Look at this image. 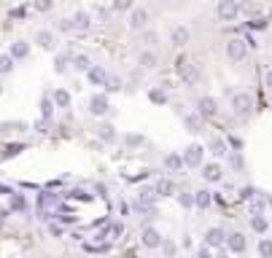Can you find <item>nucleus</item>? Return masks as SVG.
<instances>
[{"label":"nucleus","mask_w":272,"mask_h":258,"mask_svg":"<svg viewBox=\"0 0 272 258\" xmlns=\"http://www.w3.org/2000/svg\"><path fill=\"white\" fill-rule=\"evenodd\" d=\"M175 70H178V78L183 81V86H192V89H194V86H200L202 75H200V70H197L189 60H183V56H181V60H178V68H175Z\"/></svg>","instance_id":"1"},{"label":"nucleus","mask_w":272,"mask_h":258,"mask_svg":"<svg viewBox=\"0 0 272 258\" xmlns=\"http://www.w3.org/2000/svg\"><path fill=\"white\" fill-rule=\"evenodd\" d=\"M232 110H234V116H237V119H248L253 113V97L248 92H237L232 97Z\"/></svg>","instance_id":"2"},{"label":"nucleus","mask_w":272,"mask_h":258,"mask_svg":"<svg viewBox=\"0 0 272 258\" xmlns=\"http://www.w3.org/2000/svg\"><path fill=\"white\" fill-rule=\"evenodd\" d=\"M215 16H219L221 22H234V19L240 16V3H237V0H219V6H215Z\"/></svg>","instance_id":"3"},{"label":"nucleus","mask_w":272,"mask_h":258,"mask_svg":"<svg viewBox=\"0 0 272 258\" xmlns=\"http://www.w3.org/2000/svg\"><path fill=\"white\" fill-rule=\"evenodd\" d=\"M227 56L232 62H242L248 56V43L246 38H229L227 41Z\"/></svg>","instance_id":"4"},{"label":"nucleus","mask_w":272,"mask_h":258,"mask_svg":"<svg viewBox=\"0 0 272 258\" xmlns=\"http://www.w3.org/2000/svg\"><path fill=\"white\" fill-rule=\"evenodd\" d=\"M183 159V167H202V159H205V148L200 142H192V146H186V151L181 154Z\"/></svg>","instance_id":"5"},{"label":"nucleus","mask_w":272,"mask_h":258,"mask_svg":"<svg viewBox=\"0 0 272 258\" xmlns=\"http://www.w3.org/2000/svg\"><path fill=\"white\" fill-rule=\"evenodd\" d=\"M202 245H205V247H210V250H219V247L227 245V232H224L221 226L208 228V232H205V242H202Z\"/></svg>","instance_id":"6"},{"label":"nucleus","mask_w":272,"mask_h":258,"mask_svg":"<svg viewBox=\"0 0 272 258\" xmlns=\"http://www.w3.org/2000/svg\"><path fill=\"white\" fill-rule=\"evenodd\" d=\"M146 24H148V11L146 8H132L129 19H127V27L132 33H140V30H146Z\"/></svg>","instance_id":"7"},{"label":"nucleus","mask_w":272,"mask_h":258,"mask_svg":"<svg viewBox=\"0 0 272 258\" xmlns=\"http://www.w3.org/2000/svg\"><path fill=\"white\" fill-rule=\"evenodd\" d=\"M108 110H111V100H108L105 92H100V94H95V97L89 100V113L92 116H105Z\"/></svg>","instance_id":"8"},{"label":"nucleus","mask_w":272,"mask_h":258,"mask_svg":"<svg viewBox=\"0 0 272 258\" xmlns=\"http://www.w3.org/2000/svg\"><path fill=\"white\" fill-rule=\"evenodd\" d=\"M162 240L165 237L159 234V228H154V226H146L143 234H140V242H143V247H148V250H156V247L162 245Z\"/></svg>","instance_id":"9"},{"label":"nucleus","mask_w":272,"mask_h":258,"mask_svg":"<svg viewBox=\"0 0 272 258\" xmlns=\"http://www.w3.org/2000/svg\"><path fill=\"white\" fill-rule=\"evenodd\" d=\"M197 113H200L202 119H213L215 113H219V105H215L213 97H200L197 100Z\"/></svg>","instance_id":"10"},{"label":"nucleus","mask_w":272,"mask_h":258,"mask_svg":"<svg viewBox=\"0 0 272 258\" xmlns=\"http://www.w3.org/2000/svg\"><path fill=\"white\" fill-rule=\"evenodd\" d=\"M35 43H38L43 51H54V49H57V38H54L51 30H38V33H35Z\"/></svg>","instance_id":"11"},{"label":"nucleus","mask_w":272,"mask_h":258,"mask_svg":"<svg viewBox=\"0 0 272 258\" xmlns=\"http://www.w3.org/2000/svg\"><path fill=\"white\" fill-rule=\"evenodd\" d=\"M202 178L208 180V183H219V180L224 178V167L219 164V161H208V164L202 167Z\"/></svg>","instance_id":"12"},{"label":"nucleus","mask_w":272,"mask_h":258,"mask_svg":"<svg viewBox=\"0 0 272 258\" xmlns=\"http://www.w3.org/2000/svg\"><path fill=\"white\" fill-rule=\"evenodd\" d=\"M246 247H248L246 234L234 232V234H229V237H227V250H229V253H246Z\"/></svg>","instance_id":"13"},{"label":"nucleus","mask_w":272,"mask_h":258,"mask_svg":"<svg viewBox=\"0 0 272 258\" xmlns=\"http://www.w3.org/2000/svg\"><path fill=\"white\" fill-rule=\"evenodd\" d=\"M189 38H192V33H189V27H186V24H175L170 30V43L173 46H186V43H189Z\"/></svg>","instance_id":"14"},{"label":"nucleus","mask_w":272,"mask_h":258,"mask_svg":"<svg viewBox=\"0 0 272 258\" xmlns=\"http://www.w3.org/2000/svg\"><path fill=\"white\" fill-rule=\"evenodd\" d=\"M70 24H73V30H76V33H87L92 27V16L87 11H76L70 16Z\"/></svg>","instance_id":"15"},{"label":"nucleus","mask_w":272,"mask_h":258,"mask_svg":"<svg viewBox=\"0 0 272 258\" xmlns=\"http://www.w3.org/2000/svg\"><path fill=\"white\" fill-rule=\"evenodd\" d=\"M87 78H89L92 86H102V83H105V78H108V70L102 68V65H92V68L87 70Z\"/></svg>","instance_id":"16"},{"label":"nucleus","mask_w":272,"mask_h":258,"mask_svg":"<svg viewBox=\"0 0 272 258\" xmlns=\"http://www.w3.org/2000/svg\"><path fill=\"white\" fill-rule=\"evenodd\" d=\"M138 65H140L143 70H154L156 65H159V56H156V51H151V49L140 51V54H138Z\"/></svg>","instance_id":"17"},{"label":"nucleus","mask_w":272,"mask_h":258,"mask_svg":"<svg viewBox=\"0 0 272 258\" xmlns=\"http://www.w3.org/2000/svg\"><path fill=\"white\" fill-rule=\"evenodd\" d=\"M202 116H200V113H186V116H183V127H186V132H194V135H197V132H202Z\"/></svg>","instance_id":"18"},{"label":"nucleus","mask_w":272,"mask_h":258,"mask_svg":"<svg viewBox=\"0 0 272 258\" xmlns=\"http://www.w3.org/2000/svg\"><path fill=\"white\" fill-rule=\"evenodd\" d=\"M11 60L16 62V60H27V54H30V43L27 41H16V43H11Z\"/></svg>","instance_id":"19"},{"label":"nucleus","mask_w":272,"mask_h":258,"mask_svg":"<svg viewBox=\"0 0 272 258\" xmlns=\"http://www.w3.org/2000/svg\"><path fill=\"white\" fill-rule=\"evenodd\" d=\"M70 92L68 89H54L51 94V102H54V108H70Z\"/></svg>","instance_id":"20"},{"label":"nucleus","mask_w":272,"mask_h":258,"mask_svg":"<svg viewBox=\"0 0 272 258\" xmlns=\"http://www.w3.org/2000/svg\"><path fill=\"white\" fill-rule=\"evenodd\" d=\"M208 148H210V154H213L215 159H224V156L229 154V146H227V140H221V137H213Z\"/></svg>","instance_id":"21"},{"label":"nucleus","mask_w":272,"mask_h":258,"mask_svg":"<svg viewBox=\"0 0 272 258\" xmlns=\"http://www.w3.org/2000/svg\"><path fill=\"white\" fill-rule=\"evenodd\" d=\"M213 202V196H210V191L208 188H200V191H194V207H200V210H208Z\"/></svg>","instance_id":"22"},{"label":"nucleus","mask_w":272,"mask_h":258,"mask_svg":"<svg viewBox=\"0 0 272 258\" xmlns=\"http://www.w3.org/2000/svg\"><path fill=\"white\" fill-rule=\"evenodd\" d=\"M165 169H167V172H181V169H183L181 154H175V151H173V154H167V156H165Z\"/></svg>","instance_id":"23"},{"label":"nucleus","mask_w":272,"mask_h":258,"mask_svg":"<svg viewBox=\"0 0 272 258\" xmlns=\"http://www.w3.org/2000/svg\"><path fill=\"white\" fill-rule=\"evenodd\" d=\"M70 65H73V70H78V73H87L92 68V60L87 54H76V56H70Z\"/></svg>","instance_id":"24"},{"label":"nucleus","mask_w":272,"mask_h":258,"mask_svg":"<svg viewBox=\"0 0 272 258\" xmlns=\"http://www.w3.org/2000/svg\"><path fill=\"white\" fill-rule=\"evenodd\" d=\"M97 137L102 142H116V127H111V124H102V127H97Z\"/></svg>","instance_id":"25"},{"label":"nucleus","mask_w":272,"mask_h":258,"mask_svg":"<svg viewBox=\"0 0 272 258\" xmlns=\"http://www.w3.org/2000/svg\"><path fill=\"white\" fill-rule=\"evenodd\" d=\"M68 68H70V56L68 54H57V56H54V73H57V75H65Z\"/></svg>","instance_id":"26"},{"label":"nucleus","mask_w":272,"mask_h":258,"mask_svg":"<svg viewBox=\"0 0 272 258\" xmlns=\"http://www.w3.org/2000/svg\"><path fill=\"white\" fill-rule=\"evenodd\" d=\"M251 228H253L256 234H264L267 228H269V221H267L261 213H259V215H251Z\"/></svg>","instance_id":"27"},{"label":"nucleus","mask_w":272,"mask_h":258,"mask_svg":"<svg viewBox=\"0 0 272 258\" xmlns=\"http://www.w3.org/2000/svg\"><path fill=\"white\" fill-rule=\"evenodd\" d=\"M121 86L124 83H121L119 75H108L105 83H102V89H105V94H116V92H121Z\"/></svg>","instance_id":"28"},{"label":"nucleus","mask_w":272,"mask_h":258,"mask_svg":"<svg viewBox=\"0 0 272 258\" xmlns=\"http://www.w3.org/2000/svg\"><path fill=\"white\" fill-rule=\"evenodd\" d=\"M154 191H156V196H170V194H173V180L159 178L156 186H154Z\"/></svg>","instance_id":"29"},{"label":"nucleus","mask_w":272,"mask_h":258,"mask_svg":"<svg viewBox=\"0 0 272 258\" xmlns=\"http://www.w3.org/2000/svg\"><path fill=\"white\" fill-rule=\"evenodd\" d=\"M138 202H140V205L154 207V202H156V191H154V188H143V191L138 194Z\"/></svg>","instance_id":"30"},{"label":"nucleus","mask_w":272,"mask_h":258,"mask_svg":"<svg viewBox=\"0 0 272 258\" xmlns=\"http://www.w3.org/2000/svg\"><path fill=\"white\" fill-rule=\"evenodd\" d=\"M148 100H151L154 105H165L167 102V92L159 89V86H154V89H148Z\"/></svg>","instance_id":"31"},{"label":"nucleus","mask_w":272,"mask_h":258,"mask_svg":"<svg viewBox=\"0 0 272 258\" xmlns=\"http://www.w3.org/2000/svg\"><path fill=\"white\" fill-rule=\"evenodd\" d=\"M33 11H38V14L54 11V0H33Z\"/></svg>","instance_id":"32"},{"label":"nucleus","mask_w":272,"mask_h":258,"mask_svg":"<svg viewBox=\"0 0 272 258\" xmlns=\"http://www.w3.org/2000/svg\"><path fill=\"white\" fill-rule=\"evenodd\" d=\"M111 8H114V11H132L135 8V0H111Z\"/></svg>","instance_id":"33"},{"label":"nucleus","mask_w":272,"mask_h":258,"mask_svg":"<svg viewBox=\"0 0 272 258\" xmlns=\"http://www.w3.org/2000/svg\"><path fill=\"white\" fill-rule=\"evenodd\" d=\"M14 70V60L11 54H0V75H8Z\"/></svg>","instance_id":"34"},{"label":"nucleus","mask_w":272,"mask_h":258,"mask_svg":"<svg viewBox=\"0 0 272 258\" xmlns=\"http://www.w3.org/2000/svg\"><path fill=\"white\" fill-rule=\"evenodd\" d=\"M124 142H127V148H140V146L146 142V137L138 135V132H129V135L124 137Z\"/></svg>","instance_id":"35"},{"label":"nucleus","mask_w":272,"mask_h":258,"mask_svg":"<svg viewBox=\"0 0 272 258\" xmlns=\"http://www.w3.org/2000/svg\"><path fill=\"white\" fill-rule=\"evenodd\" d=\"M259 255L272 258V240H259Z\"/></svg>","instance_id":"36"},{"label":"nucleus","mask_w":272,"mask_h":258,"mask_svg":"<svg viewBox=\"0 0 272 258\" xmlns=\"http://www.w3.org/2000/svg\"><path fill=\"white\" fill-rule=\"evenodd\" d=\"M178 205L186 207V210L194 207V194H186V191H183V194H178Z\"/></svg>","instance_id":"37"},{"label":"nucleus","mask_w":272,"mask_h":258,"mask_svg":"<svg viewBox=\"0 0 272 258\" xmlns=\"http://www.w3.org/2000/svg\"><path fill=\"white\" fill-rule=\"evenodd\" d=\"M41 113H43V121L46 119H51V108H54V102H51V97H43V102H41Z\"/></svg>","instance_id":"38"},{"label":"nucleus","mask_w":272,"mask_h":258,"mask_svg":"<svg viewBox=\"0 0 272 258\" xmlns=\"http://www.w3.org/2000/svg\"><path fill=\"white\" fill-rule=\"evenodd\" d=\"M108 234L114 237V240H116V237H121V234H124V223H121V221H119V223H111Z\"/></svg>","instance_id":"39"},{"label":"nucleus","mask_w":272,"mask_h":258,"mask_svg":"<svg viewBox=\"0 0 272 258\" xmlns=\"http://www.w3.org/2000/svg\"><path fill=\"white\" fill-rule=\"evenodd\" d=\"M248 202H251V213H253V215H259L261 210H264V202H261V199H256V196L248 199Z\"/></svg>","instance_id":"40"},{"label":"nucleus","mask_w":272,"mask_h":258,"mask_svg":"<svg viewBox=\"0 0 272 258\" xmlns=\"http://www.w3.org/2000/svg\"><path fill=\"white\" fill-rule=\"evenodd\" d=\"M159 247H165V255H167V258H173V255H175V245H173V242L162 240V245H159Z\"/></svg>","instance_id":"41"},{"label":"nucleus","mask_w":272,"mask_h":258,"mask_svg":"<svg viewBox=\"0 0 272 258\" xmlns=\"http://www.w3.org/2000/svg\"><path fill=\"white\" fill-rule=\"evenodd\" d=\"M140 33H143V43L146 46H154L156 43V33H146V30H140Z\"/></svg>","instance_id":"42"},{"label":"nucleus","mask_w":272,"mask_h":258,"mask_svg":"<svg viewBox=\"0 0 272 258\" xmlns=\"http://www.w3.org/2000/svg\"><path fill=\"white\" fill-rule=\"evenodd\" d=\"M11 207H14V210H22V207H24V199H22L19 194H14V196H11Z\"/></svg>","instance_id":"43"},{"label":"nucleus","mask_w":272,"mask_h":258,"mask_svg":"<svg viewBox=\"0 0 272 258\" xmlns=\"http://www.w3.org/2000/svg\"><path fill=\"white\" fill-rule=\"evenodd\" d=\"M49 234L51 237H62V226L60 223H49Z\"/></svg>","instance_id":"44"},{"label":"nucleus","mask_w":272,"mask_h":258,"mask_svg":"<svg viewBox=\"0 0 272 258\" xmlns=\"http://www.w3.org/2000/svg\"><path fill=\"white\" fill-rule=\"evenodd\" d=\"M240 196H242V199H246V202H248V199H253V196H256V191H253V188L248 186V188H242V191H240Z\"/></svg>","instance_id":"45"},{"label":"nucleus","mask_w":272,"mask_h":258,"mask_svg":"<svg viewBox=\"0 0 272 258\" xmlns=\"http://www.w3.org/2000/svg\"><path fill=\"white\" fill-rule=\"evenodd\" d=\"M197 258H213V253H210V247H200V250H197Z\"/></svg>","instance_id":"46"},{"label":"nucleus","mask_w":272,"mask_h":258,"mask_svg":"<svg viewBox=\"0 0 272 258\" xmlns=\"http://www.w3.org/2000/svg\"><path fill=\"white\" fill-rule=\"evenodd\" d=\"M232 167L234 169H242V156L240 154H232Z\"/></svg>","instance_id":"47"},{"label":"nucleus","mask_w":272,"mask_h":258,"mask_svg":"<svg viewBox=\"0 0 272 258\" xmlns=\"http://www.w3.org/2000/svg\"><path fill=\"white\" fill-rule=\"evenodd\" d=\"M60 30H62V33H70V30H73L70 19H60Z\"/></svg>","instance_id":"48"},{"label":"nucleus","mask_w":272,"mask_h":258,"mask_svg":"<svg viewBox=\"0 0 272 258\" xmlns=\"http://www.w3.org/2000/svg\"><path fill=\"white\" fill-rule=\"evenodd\" d=\"M229 146L240 151V148H242V140H240V137H229Z\"/></svg>","instance_id":"49"},{"label":"nucleus","mask_w":272,"mask_h":258,"mask_svg":"<svg viewBox=\"0 0 272 258\" xmlns=\"http://www.w3.org/2000/svg\"><path fill=\"white\" fill-rule=\"evenodd\" d=\"M264 83H267V89L272 92V70H267V75H264Z\"/></svg>","instance_id":"50"},{"label":"nucleus","mask_w":272,"mask_h":258,"mask_svg":"<svg viewBox=\"0 0 272 258\" xmlns=\"http://www.w3.org/2000/svg\"><path fill=\"white\" fill-rule=\"evenodd\" d=\"M253 27H256V30H261V27H267V22H264V19H256V22H253Z\"/></svg>","instance_id":"51"},{"label":"nucleus","mask_w":272,"mask_h":258,"mask_svg":"<svg viewBox=\"0 0 272 258\" xmlns=\"http://www.w3.org/2000/svg\"><path fill=\"white\" fill-rule=\"evenodd\" d=\"M215 258H227V250H221V247H219V255H215Z\"/></svg>","instance_id":"52"},{"label":"nucleus","mask_w":272,"mask_h":258,"mask_svg":"<svg viewBox=\"0 0 272 258\" xmlns=\"http://www.w3.org/2000/svg\"><path fill=\"white\" fill-rule=\"evenodd\" d=\"M0 94H3V83H0Z\"/></svg>","instance_id":"53"}]
</instances>
